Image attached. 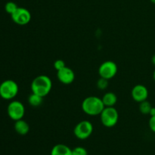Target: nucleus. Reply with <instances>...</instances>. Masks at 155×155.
<instances>
[{"label": "nucleus", "mask_w": 155, "mask_h": 155, "mask_svg": "<svg viewBox=\"0 0 155 155\" xmlns=\"http://www.w3.org/2000/svg\"><path fill=\"white\" fill-rule=\"evenodd\" d=\"M14 127H15V132L21 136H25L30 131V126L27 124V122H26L23 119L15 121Z\"/></svg>", "instance_id": "nucleus-12"}, {"label": "nucleus", "mask_w": 155, "mask_h": 155, "mask_svg": "<svg viewBox=\"0 0 155 155\" xmlns=\"http://www.w3.org/2000/svg\"><path fill=\"white\" fill-rule=\"evenodd\" d=\"M51 155H72V149L64 144H57L51 149Z\"/></svg>", "instance_id": "nucleus-11"}, {"label": "nucleus", "mask_w": 155, "mask_h": 155, "mask_svg": "<svg viewBox=\"0 0 155 155\" xmlns=\"http://www.w3.org/2000/svg\"><path fill=\"white\" fill-rule=\"evenodd\" d=\"M72 155H88V152L86 148L78 146L72 150Z\"/></svg>", "instance_id": "nucleus-18"}, {"label": "nucleus", "mask_w": 155, "mask_h": 155, "mask_svg": "<svg viewBox=\"0 0 155 155\" xmlns=\"http://www.w3.org/2000/svg\"><path fill=\"white\" fill-rule=\"evenodd\" d=\"M150 1L151 2V3H153V4L155 5V0H150Z\"/></svg>", "instance_id": "nucleus-24"}, {"label": "nucleus", "mask_w": 155, "mask_h": 155, "mask_svg": "<svg viewBox=\"0 0 155 155\" xmlns=\"http://www.w3.org/2000/svg\"><path fill=\"white\" fill-rule=\"evenodd\" d=\"M118 68L117 64L112 61H106L103 62L98 68V74L100 77H103L107 80H110L116 76Z\"/></svg>", "instance_id": "nucleus-7"}, {"label": "nucleus", "mask_w": 155, "mask_h": 155, "mask_svg": "<svg viewBox=\"0 0 155 155\" xmlns=\"http://www.w3.org/2000/svg\"><path fill=\"white\" fill-rule=\"evenodd\" d=\"M18 8V5L15 2H8L5 5V10L8 14L12 15L17 10Z\"/></svg>", "instance_id": "nucleus-16"}, {"label": "nucleus", "mask_w": 155, "mask_h": 155, "mask_svg": "<svg viewBox=\"0 0 155 155\" xmlns=\"http://www.w3.org/2000/svg\"><path fill=\"white\" fill-rule=\"evenodd\" d=\"M96 86L100 90H104L108 87V80L103 78V77H100L97 81Z\"/></svg>", "instance_id": "nucleus-17"}, {"label": "nucleus", "mask_w": 155, "mask_h": 155, "mask_svg": "<svg viewBox=\"0 0 155 155\" xmlns=\"http://www.w3.org/2000/svg\"><path fill=\"white\" fill-rule=\"evenodd\" d=\"M100 117L103 126L107 128H111L117 124L119 114L115 107H105L100 114Z\"/></svg>", "instance_id": "nucleus-4"}, {"label": "nucleus", "mask_w": 155, "mask_h": 155, "mask_svg": "<svg viewBox=\"0 0 155 155\" xmlns=\"http://www.w3.org/2000/svg\"><path fill=\"white\" fill-rule=\"evenodd\" d=\"M19 91L18 83L12 80H6L0 84V97L5 100H12Z\"/></svg>", "instance_id": "nucleus-3"}, {"label": "nucleus", "mask_w": 155, "mask_h": 155, "mask_svg": "<svg viewBox=\"0 0 155 155\" xmlns=\"http://www.w3.org/2000/svg\"><path fill=\"white\" fill-rule=\"evenodd\" d=\"M57 78L63 84L70 85L75 80V74L71 68L66 66L57 71Z\"/></svg>", "instance_id": "nucleus-9"}, {"label": "nucleus", "mask_w": 155, "mask_h": 155, "mask_svg": "<svg viewBox=\"0 0 155 155\" xmlns=\"http://www.w3.org/2000/svg\"><path fill=\"white\" fill-rule=\"evenodd\" d=\"M93 132V125L90 121L83 120L75 126L74 129V134L80 140L88 139Z\"/></svg>", "instance_id": "nucleus-6"}, {"label": "nucleus", "mask_w": 155, "mask_h": 155, "mask_svg": "<svg viewBox=\"0 0 155 155\" xmlns=\"http://www.w3.org/2000/svg\"><path fill=\"white\" fill-rule=\"evenodd\" d=\"M151 107H152V106H151V103L147 101V100L139 103V110H140L142 114H149Z\"/></svg>", "instance_id": "nucleus-15"}, {"label": "nucleus", "mask_w": 155, "mask_h": 155, "mask_svg": "<svg viewBox=\"0 0 155 155\" xmlns=\"http://www.w3.org/2000/svg\"><path fill=\"white\" fill-rule=\"evenodd\" d=\"M30 87L33 93L40 95L44 98L51 92L52 88V82L48 76L39 75L33 79Z\"/></svg>", "instance_id": "nucleus-1"}, {"label": "nucleus", "mask_w": 155, "mask_h": 155, "mask_svg": "<svg viewBox=\"0 0 155 155\" xmlns=\"http://www.w3.org/2000/svg\"><path fill=\"white\" fill-rule=\"evenodd\" d=\"M42 101H43V97L36 95L35 93H33V92L28 97V103L32 107H39V105L42 104Z\"/></svg>", "instance_id": "nucleus-14"}, {"label": "nucleus", "mask_w": 155, "mask_h": 155, "mask_svg": "<svg viewBox=\"0 0 155 155\" xmlns=\"http://www.w3.org/2000/svg\"><path fill=\"white\" fill-rule=\"evenodd\" d=\"M101 99L105 107H114L117 101V97L114 92H109L104 94Z\"/></svg>", "instance_id": "nucleus-13"}, {"label": "nucleus", "mask_w": 155, "mask_h": 155, "mask_svg": "<svg viewBox=\"0 0 155 155\" xmlns=\"http://www.w3.org/2000/svg\"><path fill=\"white\" fill-rule=\"evenodd\" d=\"M131 95L135 101L140 103L147 100L148 97V90L144 85L138 84L132 89Z\"/></svg>", "instance_id": "nucleus-10"}, {"label": "nucleus", "mask_w": 155, "mask_h": 155, "mask_svg": "<svg viewBox=\"0 0 155 155\" xmlns=\"http://www.w3.org/2000/svg\"><path fill=\"white\" fill-rule=\"evenodd\" d=\"M149 115L151 117L155 116V107H151V110H150V112H149Z\"/></svg>", "instance_id": "nucleus-21"}, {"label": "nucleus", "mask_w": 155, "mask_h": 155, "mask_svg": "<svg viewBox=\"0 0 155 155\" xmlns=\"http://www.w3.org/2000/svg\"><path fill=\"white\" fill-rule=\"evenodd\" d=\"M151 62H152L153 64L155 66V54L154 55H153V57L151 58Z\"/></svg>", "instance_id": "nucleus-22"}, {"label": "nucleus", "mask_w": 155, "mask_h": 155, "mask_svg": "<svg viewBox=\"0 0 155 155\" xmlns=\"http://www.w3.org/2000/svg\"><path fill=\"white\" fill-rule=\"evenodd\" d=\"M81 107L83 111L89 116H97L101 114L105 106L101 98L92 95L83 100Z\"/></svg>", "instance_id": "nucleus-2"}, {"label": "nucleus", "mask_w": 155, "mask_h": 155, "mask_svg": "<svg viewBox=\"0 0 155 155\" xmlns=\"http://www.w3.org/2000/svg\"><path fill=\"white\" fill-rule=\"evenodd\" d=\"M53 67L54 68V69L57 71H60V70L63 69L64 68L66 67V64H65L64 61L61 60V59H58L53 64Z\"/></svg>", "instance_id": "nucleus-19"}, {"label": "nucleus", "mask_w": 155, "mask_h": 155, "mask_svg": "<svg viewBox=\"0 0 155 155\" xmlns=\"http://www.w3.org/2000/svg\"><path fill=\"white\" fill-rule=\"evenodd\" d=\"M11 17L15 24L21 26L27 25L31 21V14L30 11L22 7H18Z\"/></svg>", "instance_id": "nucleus-8"}, {"label": "nucleus", "mask_w": 155, "mask_h": 155, "mask_svg": "<svg viewBox=\"0 0 155 155\" xmlns=\"http://www.w3.org/2000/svg\"><path fill=\"white\" fill-rule=\"evenodd\" d=\"M153 78H154V80L155 81V71H154V74H153Z\"/></svg>", "instance_id": "nucleus-23"}, {"label": "nucleus", "mask_w": 155, "mask_h": 155, "mask_svg": "<svg viewBox=\"0 0 155 155\" xmlns=\"http://www.w3.org/2000/svg\"><path fill=\"white\" fill-rule=\"evenodd\" d=\"M7 113L9 117L14 121L23 119L25 114V107L20 101H12L7 107Z\"/></svg>", "instance_id": "nucleus-5"}, {"label": "nucleus", "mask_w": 155, "mask_h": 155, "mask_svg": "<svg viewBox=\"0 0 155 155\" xmlns=\"http://www.w3.org/2000/svg\"><path fill=\"white\" fill-rule=\"evenodd\" d=\"M148 125H149L150 130L155 133V116L151 117L149 122H148Z\"/></svg>", "instance_id": "nucleus-20"}]
</instances>
